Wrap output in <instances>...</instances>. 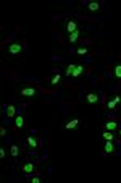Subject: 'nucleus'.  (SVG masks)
I'll list each match as a JSON object with an SVG mask.
<instances>
[{
	"mask_svg": "<svg viewBox=\"0 0 121 183\" xmlns=\"http://www.w3.org/2000/svg\"><path fill=\"white\" fill-rule=\"evenodd\" d=\"M82 73H84V66H82V65H76L74 71H73V76H74V78H79Z\"/></svg>",
	"mask_w": 121,
	"mask_h": 183,
	"instance_id": "f8f14e48",
	"label": "nucleus"
},
{
	"mask_svg": "<svg viewBox=\"0 0 121 183\" xmlns=\"http://www.w3.org/2000/svg\"><path fill=\"white\" fill-rule=\"evenodd\" d=\"M15 126L18 130H21L23 126H24V117H21V115H18V117L15 118Z\"/></svg>",
	"mask_w": 121,
	"mask_h": 183,
	"instance_id": "9b49d317",
	"label": "nucleus"
},
{
	"mask_svg": "<svg viewBox=\"0 0 121 183\" xmlns=\"http://www.w3.org/2000/svg\"><path fill=\"white\" fill-rule=\"evenodd\" d=\"M120 134H121V130H120Z\"/></svg>",
	"mask_w": 121,
	"mask_h": 183,
	"instance_id": "a878e982",
	"label": "nucleus"
},
{
	"mask_svg": "<svg viewBox=\"0 0 121 183\" xmlns=\"http://www.w3.org/2000/svg\"><path fill=\"white\" fill-rule=\"evenodd\" d=\"M103 151H105V154H111V152H115V144H113L111 141H105Z\"/></svg>",
	"mask_w": 121,
	"mask_h": 183,
	"instance_id": "423d86ee",
	"label": "nucleus"
},
{
	"mask_svg": "<svg viewBox=\"0 0 121 183\" xmlns=\"http://www.w3.org/2000/svg\"><path fill=\"white\" fill-rule=\"evenodd\" d=\"M16 115V109H15V105H7V117H15Z\"/></svg>",
	"mask_w": 121,
	"mask_h": 183,
	"instance_id": "dca6fc26",
	"label": "nucleus"
},
{
	"mask_svg": "<svg viewBox=\"0 0 121 183\" xmlns=\"http://www.w3.org/2000/svg\"><path fill=\"white\" fill-rule=\"evenodd\" d=\"M18 154H19L18 144H13V146H11V157H13V161H15V162L18 161Z\"/></svg>",
	"mask_w": 121,
	"mask_h": 183,
	"instance_id": "2eb2a0df",
	"label": "nucleus"
},
{
	"mask_svg": "<svg viewBox=\"0 0 121 183\" xmlns=\"http://www.w3.org/2000/svg\"><path fill=\"white\" fill-rule=\"evenodd\" d=\"M0 159H5V148H0Z\"/></svg>",
	"mask_w": 121,
	"mask_h": 183,
	"instance_id": "5701e85b",
	"label": "nucleus"
},
{
	"mask_svg": "<svg viewBox=\"0 0 121 183\" xmlns=\"http://www.w3.org/2000/svg\"><path fill=\"white\" fill-rule=\"evenodd\" d=\"M78 125H79V120H78V118H73V120H70V122L66 123V125H65V128L71 130V128H76Z\"/></svg>",
	"mask_w": 121,
	"mask_h": 183,
	"instance_id": "ddd939ff",
	"label": "nucleus"
},
{
	"mask_svg": "<svg viewBox=\"0 0 121 183\" xmlns=\"http://www.w3.org/2000/svg\"><path fill=\"white\" fill-rule=\"evenodd\" d=\"M74 68H76V65H73V63H70V65L65 68V76H73V71H74Z\"/></svg>",
	"mask_w": 121,
	"mask_h": 183,
	"instance_id": "4468645a",
	"label": "nucleus"
},
{
	"mask_svg": "<svg viewBox=\"0 0 121 183\" xmlns=\"http://www.w3.org/2000/svg\"><path fill=\"white\" fill-rule=\"evenodd\" d=\"M79 36H81V31H74L73 34H70V44H74L79 39Z\"/></svg>",
	"mask_w": 121,
	"mask_h": 183,
	"instance_id": "f3484780",
	"label": "nucleus"
},
{
	"mask_svg": "<svg viewBox=\"0 0 121 183\" xmlns=\"http://www.w3.org/2000/svg\"><path fill=\"white\" fill-rule=\"evenodd\" d=\"M21 170H23V172L26 173V175H29V173L34 172V164H32V162H29V161H27V162H24L23 167H21Z\"/></svg>",
	"mask_w": 121,
	"mask_h": 183,
	"instance_id": "39448f33",
	"label": "nucleus"
},
{
	"mask_svg": "<svg viewBox=\"0 0 121 183\" xmlns=\"http://www.w3.org/2000/svg\"><path fill=\"white\" fill-rule=\"evenodd\" d=\"M26 143H27V146H29V148H32V149H36V148L39 146V140H37V138H34V136H27Z\"/></svg>",
	"mask_w": 121,
	"mask_h": 183,
	"instance_id": "0eeeda50",
	"label": "nucleus"
},
{
	"mask_svg": "<svg viewBox=\"0 0 121 183\" xmlns=\"http://www.w3.org/2000/svg\"><path fill=\"white\" fill-rule=\"evenodd\" d=\"M102 138L105 141H113V133H111V131H108V130H105L102 133Z\"/></svg>",
	"mask_w": 121,
	"mask_h": 183,
	"instance_id": "a211bd4d",
	"label": "nucleus"
},
{
	"mask_svg": "<svg viewBox=\"0 0 121 183\" xmlns=\"http://www.w3.org/2000/svg\"><path fill=\"white\" fill-rule=\"evenodd\" d=\"M7 134V130H5V126H2V128H0V136H5Z\"/></svg>",
	"mask_w": 121,
	"mask_h": 183,
	"instance_id": "b1692460",
	"label": "nucleus"
},
{
	"mask_svg": "<svg viewBox=\"0 0 121 183\" xmlns=\"http://www.w3.org/2000/svg\"><path fill=\"white\" fill-rule=\"evenodd\" d=\"M86 101L89 104H97V102H99V96H97L95 93H89L86 96Z\"/></svg>",
	"mask_w": 121,
	"mask_h": 183,
	"instance_id": "6e6552de",
	"label": "nucleus"
},
{
	"mask_svg": "<svg viewBox=\"0 0 121 183\" xmlns=\"http://www.w3.org/2000/svg\"><path fill=\"white\" fill-rule=\"evenodd\" d=\"M24 52V46L21 42H18V41H15V42H11V44H8V47L5 49V57L7 58H18V57H21Z\"/></svg>",
	"mask_w": 121,
	"mask_h": 183,
	"instance_id": "f257e3e1",
	"label": "nucleus"
},
{
	"mask_svg": "<svg viewBox=\"0 0 121 183\" xmlns=\"http://www.w3.org/2000/svg\"><path fill=\"white\" fill-rule=\"evenodd\" d=\"M115 102H116V104H118V102H121V97L116 96V97H115Z\"/></svg>",
	"mask_w": 121,
	"mask_h": 183,
	"instance_id": "393cba45",
	"label": "nucleus"
},
{
	"mask_svg": "<svg viewBox=\"0 0 121 183\" xmlns=\"http://www.w3.org/2000/svg\"><path fill=\"white\" fill-rule=\"evenodd\" d=\"M113 75H115V78L121 79V63H118V65L115 66V70H113Z\"/></svg>",
	"mask_w": 121,
	"mask_h": 183,
	"instance_id": "6ab92c4d",
	"label": "nucleus"
},
{
	"mask_svg": "<svg viewBox=\"0 0 121 183\" xmlns=\"http://www.w3.org/2000/svg\"><path fill=\"white\" fill-rule=\"evenodd\" d=\"M19 94H21L23 97H36L37 96V89L36 87H32V86H24L21 87V91H19Z\"/></svg>",
	"mask_w": 121,
	"mask_h": 183,
	"instance_id": "f03ea898",
	"label": "nucleus"
},
{
	"mask_svg": "<svg viewBox=\"0 0 121 183\" xmlns=\"http://www.w3.org/2000/svg\"><path fill=\"white\" fill-rule=\"evenodd\" d=\"M107 107H108L110 110H115V109H116V102H115V99H113V101H108V102H107Z\"/></svg>",
	"mask_w": 121,
	"mask_h": 183,
	"instance_id": "412c9836",
	"label": "nucleus"
},
{
	"mask_svg": "<svg viewBox=\"0 0 121 183\" xmlns=\"http://www.w3.org/2000/svg\"><path fill=\"white\" fill-rule=\"evenodd\" d=\"M86 54H89V50L86 47H79V49L76 50V55H86Z\"/></svg>",
	"mask_w": 121,
	"mask_h": 183,
	"instance_id": "aec40b11",
	"label": "nucleus"
},
{
	"mask_svg": "<svg viewBox=\"0 0 121 183\" xmlns=\"http://www.w3.org/2000/svg\"><path fill=\"white\" fill-rule=\"evenodd\" d=\"M53 76L50 78V84L52 86H56V84H60V83H62V75L58 73V70H53Z\"/></svg>",
	"mask_w": 121,
	"mask_h": 183,
	"instance_id": "20e7f679",
	"label": "nucleus"
},
{
	"mask_svg": "<svg viewBox=\"0 0 121 183\" xmlns=\"http://www.w3.org/2000/svg\"><path fill=\"white\" fill-rule=\"evenodd\" d=\"M76 28H78V23H76L74 19H68V21H66V31H68V34H73L74 31H78Z\"/></svg>",
	"mask_w": 121,
	"mask_h": 183,
	"instance_id": "7ed1b4c3",
	"label": "nucleus"
},
{
	"mask_svg": "<svg viewBox=\"0 0 121 183\" xmlns=\"http://www.w3.org/2000/svg\"><path fill=\"white\" fill-rule=\"evenodd\" d=\"M31 183H40V177H29Z\"/></svg>",
	"mask_w": 121,
	"mask_h": 183,
	"instance_id": "4be33fe9",
	"label": "nucleus"
},
{
	"mask_svg": "<svg viewBox=\"0 0 121 183\" xmlns=\"http://www.w3.org/2000/svg\"><path fill=\"white\" fill-rule=\"evenodd\" d=\"M100 7H102V3H100V2H89L87 3V8L91 11H99Z\"/></svg>",
	"mask_w": 121,
	"mask_h": 183,
	"instance_id": "9d476101",
	"label": "nucleus"
},
{
	"mask_svg": "<svg viewBox=\"0 0 121 183\" xmlns=\"http://www.w3.org/2000/svg\"><path fill=\"white\" fill-rule=\"evenodd\" d=\"M103 128L105 130H108V131H113V130H116V128H118V123H116V122H105L103 123Z\"/></svg>",
	"mask_w": 121,
	"mask_h": 183,
	"instance_id": "1a4fd4ad",
	"label": "nucleus"
}]
</instances>
